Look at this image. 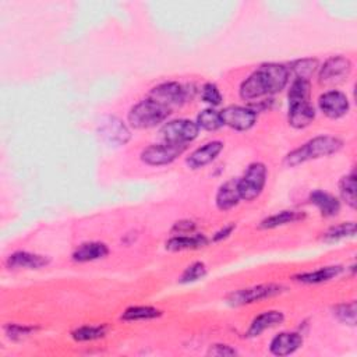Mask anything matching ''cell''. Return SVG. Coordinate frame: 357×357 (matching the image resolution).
Instances as JSON below:
<instances>
[{
	"label": "cell",
	"instance_id": "8992f818",
	"mask_svg": "<svg viewBox=\"0 0 357 357\" xmlns=\"http://www.w3.org/2000/svg\"><path fill=\"white\" fill-rule=\"evenodd\" d=\"M200 127L196 122L189 119H176L165 123L160 128V138L163 142L176 145H189L199 137Z\"/></svg>",
	"mask_w": 357,
	"mask_h": 357
},
{
	"label": "cell",
	"instance_id": "4316f807",
	"mask_svg": "<svg viewBox=\"0 0 357 357\" xmlns=\"http://www.w3.org/2000/svg\"><path fill=\"white\" fill-rule=\"evenodd\" d=\"M356 235V224L354 222H343L336 226H332L324 233L322 240L325 243H336L339 240L353 238Z\"/></svg>",
	"mask_w": 357,
	"mask_h": 357
},
{
	"label": "cell",
	"instance_id": "e575fe53",
	"mask_svg": "<svg viewBox=\"0 0 357 357\" xmlns=\"http://www.w3.org/2000/svg\"><path fill=\"white\" fill-rule=\"evenodd\" d=\"M172 232L176 235H192L196 232V225L192 221H181L174 224Z\"/></svg>",
	"mask_w": 357,
	"mask_h": 357
},
{
	"label": "cell",
	"instance_id": "5b68a950",
	"mask_svg": "<svg viewBox=\"0 0 357 357\" xmlns=\"http://www.w3.org/2000/svg\"><path fill=\"white\" fill-rule=\"evenodd\" d=\"M286 290L285 286L278 283H264V285H256L246 289H239L232 292L226 297V303L232 307H242L253 303H258L275 296L282 294Z\"/></svg>",
	"mask_w": 357,
	"mask_h": 357
},
{
	"label": "cell",
	"instance_id": "d6a6232c",
	"mask_svg": "<svg viewBox=\"0 0 357 357\" xmlns=\"http://www.w3.org/2000/svg\"><path fill=\"white\" fill-rule=\"evenodd\" d=\"M201 99L203 102L211 105V108L221 105L222 102V94L219 91V88L213 84V83H207L203 88H201Z\"/></svg>",
	"mask_w": 357,
	"mask_h": 357
},
{
	"label": "cell",
	"instance_id": "484cf974",
	"mask_svg": "<svg viewBox=\"0 0 357 357\" xmlns=\"http://www.w3.org/2000/svg\"><path fill=\"white\" fill-rule=\"evenodd\" d=\"M162 315V311L149 307V306H135V307H128L123 314L122 319L123 321H147V319H153Z\"/></svg>",
	"mask_w": 357,
	"mask_h": 357
},
{
	"label": "cell",
	"instance_id": "9a60e30c",
	"mask_svg": "<svg viewBox=\"0 0 357 357\" xmlns=\"http://www.w3.org/2000/svg\"><path fill=\"white\" fill-rule=\"evenodd\" d=\"M315 119V109L310 101L289 103L288 122L293 128H306Z\"/></svg>",
	"mask_w": 357,
	"mask_h": 357
},
{
	"label": "cell",
	"instance_id": "f1b7e54d",
	"mask_svg": "<svg viewBox=\"0 0 357 357\" xmlns=\"http://www.w3.org/2000/svg\"><path fill=\"white\" fill-rule=\"evenodd\" d=\"M108 328L105 325H84L72 332V336L77 342H91L101 339L106 335Z\"/></svg>",
	"mask_w": 357,
	"mask_h": 357
},
{
	"label": "cell",
	"instance_id": "d6986e66",
	"mask_svg": "<svg viewBox=\"0 0 357 357\" xmlns=\"http://www.w3.org/2000/svg\"><path fill=\"white\" fill-rule=\"evenodd\" d=\"M342 271H343V267L340 265H328L315 271L294 275L293 279L304 285H319L338 278L342 274Z\"/></svg>",
	"mask_w": 357,
	"mask_h": 357
},
{
	"label": "cell",
	"instance_id": "8fae6325",
	"mask_svg": "<svg viewBox=\"0 0 357 357\" xmlns=\"http://www.w3.org/2000/svg\"><path fill=\"white\" fill-rule=\"evenodd\" d=\"M224 126H228L236 131H247L257 122V112L246 106H228L221 110Z\"/></svg>",
	"mask_w": 357,
	"mask_h": 357
},
{
	"label": "cell",
	"instance_id": "4dcf8cb0",
	"mask_svg": "<svg viewBox=\"0 0 357 357\" xmlns=\"http://www.w3.org/2000/svg\"><path fill=\"white\" fill-rule=\"evenodd\" d=\"M333 315L343 324L346 325H356L357 319V306L356 301H349V303H342L333 307Z\"/></svg>",
	"mask_w": 357,
	"mask_h": 357
},
{
	"label": "cell",
	"instance_id": "7c38bea8",
	"mask_svg": "<svg viewBox=\"0 0 357 357\" xmlns=\"http://www.w3.org/2000/svg\"><path fill=\"white\" fill-rule=\"evenodd\" d=\"M318 108L326 117L340 119L349 112L350 103L346 94L338 90H331L319 97Z\"/></svg>",
	"mask_w": 357,
	"mask_h": 357
},
{
	"label": "cell",
	"instance_id": "1f68e13d",
	"mask_svg": "<svg viewBox=\"0 0 357 357\" xmlns=\"http://www.w3.org/2000/svg\"><path fill=\"white\" fill-rule=\"evenodd\" d=\"M207 275V267L201 261H196L190 264L182 274L181 276V283H193L200 279H203Z\"/></svg>",
	"mask_w": 357,
	"mask_h": 357
},
{
	"label": "cell",
	"instance_id": "6da1fadb",
	"mask_svg": "<svg viewBox=\"0 0 357 357\" xmlns=\"http://www.w3.org/2000/svg\"><path fill=\"white\" fill-rule=\"evenodd\" d=\"M289 67L279 63L261 65L251 73L240 85V97L244 101H256L264 97H271L282 90L289 83Z\"/></svg>",
	"mask_w": 357,
	"mask_h": 357
},
{
	"label": "cell",
	"instance_id": "44dd1931",
	"mask_svg": "<svg viewBox=\"0 0 357 357\" xmlns=\"http://www.w3.org/2000/svg\"><path fill=\"white\" fill-rule=\"evenodd\" d=\"M310 203L313 206H315L319 211V214L325 218H332V217H336L340 211V201L324 192V190H314L311 194H310Z\"/></svg>",
	"mask_w": 357,
	"mask_h": 357
},
{
	"label": "cell",
	"instance_id": "7a4b0ae2",
	"mask_svg": "<svg viewBox=\"0 0 357 357\" xmlns=\"http://www.w3.org/2000/svg\"><path fill=\"white\" fill-rule=\"evenodd\" d=\"M342 147H343V141L339 140L338 137L318 135V137L311 138L301 147L289 152L285 156L283 163L289 167H294L304 162L336 153L338 151L342 149Z\"/></svg>",
	"mask_w": 357,
	"mask_h": 357
},
{
	"label": "cell",
	"instance_id": "2e32d148",
	"mask_svg": "<svg viewBox=\"0 0 357 357\" xmlns=\"http://www.w3.org/2000/svg\"><path fill=\"white\" fill-rule=\"evenodd\" d=\"M303 344V336L299 332H281L269 344V350L274 356L293 354Z\"/></svg>",
	"mask_w": 357,
	"mask_h": 357
},
{
	"label": "cell",
	"instance_id": "ffe728a7",
	"mask_svg": "<svg viewBox=\"0 0 357 357\" xmlns=\"http://www.w3.org/2000/svg\"><path fill=\"white\" fill-rule=\"evenodd\" d=\"M240 194L238 189V181L232 178V181L225 182L217 192L215 196V204L218 210L221 211H229L235 208L240 203Z\"/></svg>",
	"mask_w": 357,
	"mask_h": 357
},
{
	"label": "cell",
	"instance_id": "d590c367",
	"mask_svg": "<svg viewBox=\"0 0 357 357\" xmlns=\"http://www.w3.org/2000/svg\"><path fill=\"white\" fill-rule=\"evenodd\" d=\"M208 354L210 356H219V357H222V356H235V354H238V350L231 347L229 344H214V346L210 347Z\"/></svg>",
	"mask_w": 357,
	"mask_h": 357
},
{
	"label": "cell",
	"instance_id": "836d02e7",
	"mask_svg": "<svg viewBox=\"0 0 357 357\" xmlns=\"http://www.w3.org/2000/svg\"><path fill=\"white\" fill-rule=\"evenodd\" d=\"M5 331H6V335L10 338V339H22V338H26L28 335H31L33 332L37 331L35 326H30V325H20V324H8L5 326Z\"/></svg>",
	"mask_w": 357,
	"mask_h": 357
},
{
	"label": "cell",
	"instance_id": "5bb4252c",
	"mask_svg": "<svg viewBox=\"0 0 357 357\" xmlns=\"http://www.w3.org/2000/svg\"><path fill=\"white\" fill-rule=\"evenodd\" d=\"M49 257L30 251H16L6 261L10 269H41L49 265Z\"/></svg>",
	"mask_w": 357,
	"mask_h": 357
},
{
	"label": "cell",
	"instance_id": "e0dca14e",
	"mask_svg": "<svg viewBox=\"0 0 357 357\" xmlns=\"http://www.w3.org/2000/svg\"><path fill=\"white\" fill-rule=\"evenodd\" d=\"M285 321V315L282 311L278 310H269L264 311L260 315H257L253 322L250 324L246 336L247 338H257L263 332H265L269 328H274L276 325H281Z\"/></svg>",
	"mask_w": 357,
	"mask_h": 357
},
{
	"label": "cell",
	"instance_id": "9c48e42d",
	"mask_svg": "<svg viewBox=\"0 0 357 357\" xmlns=\"http://www.w3.org/2000/svg\"><path fill=\"white\" fill-rule=\"evenodd\" d=\"M353 65L350 59L344 56H332L324 62V65L319 67L318 78L319 83L324 85H338L344 83L350 73H351Z\"/></svg>",
	"mask_w": 357,
	"mask_h": 357
},
{
	"label": "cell",
	"instance_id": "83f0119b",
	"mask_svg": "<svg viewBox=\"0 0 357 357\" xmlns=\"http://www.w3.org/2000/svg\"><path fill=\"white\" fill-rule=\"evenodd\" d=\"M319 69L318 66V60L313 59V58H304L300 60H296L292 63L289 72H293L296 78H301V80H308L311 78V76Z\"/></svg>",
	"mask_w": 357,
	"mask_h": 357
},
{
	"label": "cell",
	"instance_id": "ac0fdd59",
	"mask_svg": "<svg viewBox=\"0 0 357 357\" xmlns=\"http://www.w3.org/2000/svg\"><path fill=\"white\" fill-rule=\"evenodd\" d=\"M208 244V239L201 233L192 235H174L170 238L165 247L169 251H185V250H197L206 247Z\"/></svg>",
	"mask_w": 357,
	"mask_h": 357
},
{
	"label": "cell",
	"instance_id": "7402d4cb",
	"mask_svg": "<svg viewBox=\"0 0 357 357\" xmlns=\"http://www.w3.org/2000/svg\"><path fill=\"white\" fill-rule=\"evenodd\" d=\"M109 254V249L105 243L101 242H87L80 244L74 253L73 260L76 263H91L101 258H105Z\"/></svg>",
	"mask_w": 357,
	"mask_h": 357
},
{
	"label": "cell",
	"instance_id": "603a6c76",
	"mask_svg": "<svg viewBox=\"0 0 357 357\" xmlns=\"http://www.w3.org/2000/svg\"><path fill=\"white\" fill-rule=\"evenodd\" d=\"M306 218L304 213L300 211H292V210H286V211H281L276 213L268 218H265L261 224L260 228L261 229H275L279 226H285L289 224H294L297 221H301Z\"/></svg>",
	"mask_w": 357,
	"mask_h": 357
},
{
	"label": "cell",
	"instance_id": "4fadbf2b",
	"mask_svg": "<svg viewBox=\"0 0 357 357\" xmlns=\"http://www.w3.org/2000/svg\"><path fill=\"white\" fill-rule=\"evenodd\" d=\"M224 142L222 141H210L207 144H204L203 147L197 148L196 151H193L190 153V156L186 159V163L190 169L193 170H197V169H201L210 163H213L218 155L224 151Z\"/></svg>",
	"mask_w": 357,
	"mask_h": 357
},
{
	"label": "cell",
	"instance_id": "cb8c5ba5",
	"mask_svg": "<svg viewBox=\"0 0 357 357\" xmlns=\"http://www.w3.org/2000/svg\"><path fill=\"white\" fill-rule=\"evenodd\" d=\"M339 193L342 200L350 207L356 208L357 201H356V173L351 170L349 174L343 176L339 182Z\"/></svg>",
	"mask_w": 357,
	"mask_h": 357
},
{
	"label": "cell",
	"instance_id": "ba28073f",
	"mask_svg": "<svg viewBox=\"0 0 357 357\" xmlns=\"http://www.w3.org/2000/svg\"><path fill=\"white\" fill-rule=\"evenodd\" d=\"M186 149H188L186 145H176L169 142L151 144L149 147L142 149L140 156L145 165L163 166L176 160Z\"/></svg>",
	"mask_w": 357,
	"mask_h": 357
},
{
	"label": "cell",
	"instance_id": "277c9868",
	"mask_svg": "<svg viewBox=\"0 0 357 357\" xmlns=\"http://www.w3.org/2000/svg\"><path fill=\"white\" fill-rule=\"evenodd\" d=\"M268 177V169L261 162L251 163L244 174L238 178V189L243 201H253L261 196Z\"/></svg>",
	"mask_w": 357,
	"mask_h": 357
},
{
	"label": "cell",
	"instance_id": "3957f363",
	"mask_svg": "<svg viewBox=\"0 0 357 357\" xmlns=\"http://www.w3.org/2000/svg\"><path fill=\"white\" fill-rule=\"evenodd\" d=\"M170 113V109L162 106L160 103L149 98H145L130 109L127 119L131 127L137 130H144L159 126L169 117Z\"/></svg>",
	"mask_w": 357,
	"mask_h": 357
},
{
	"label": "cell",
	"instance_id": "52a82bcc",
	"mask_svg": "<svg viewBox=\"0 0 357 357\" xmlns=\"http://www.w3.org/2000/svg\"><path fill=\"white\" fill-rule=\"evenodd\" d=\"M188 97H189L188 88L176 81L162 83V84L153 87L148 94L149 99L160 103L162 106H165L170 110L173 108L182 106L188 101Z\"/></svg>",
	"mask_w": 357,
	"mask_h": 357
},
{
	"label": "cell",
	"instance_id": "d4e9b609",
	"mask_svg": "<svg viewBox=\"0 0 357 357\" xmlns=\"http://www.w3.org/2000/svg\"><path fill=\"white\" fill-rule=\"evenodd\" d=\"M197 126L207 131H217L221 127H224V120L219 110H215L214 108L204 109L197 116Z\"/></svg>",
	"mask_w": 357,
	"mask_h": 357
},
{
	"label": "cell",
	"instance_id": "f546056e",
	"mask_svg": "<svg viewBox=\"0 0 357 357\" xmlns=\"http://www.w3.org/2000/svg\"><path fill=\"white\" fill-rule=\"evenodd\" d=\"M310 94H311V83L308 80L294 78L288 94L289 103L310 101Z\"/></svg>",
	"mask_w": 357,
	"mask_h": 357
},
{
	"label": "cell",
	"instance_id": "8d00e7d4",
	"mask_svg": "<svg viewBox=\"0 0 357 357\" xmlns=\"http://www.w3.org/2000/svg\"><path fill=\"white\" fill-rule=\"evenodd\" d=\"M236 229V225H228V226H224L221 231H218L215 235H214V238H213V242L214 243H218V242H222V240H225V239H228L231 235H232V232Z\"/></svg>",
	"mask_w": 357,
	"mask_h": 357
},
{
	"label": "cell",
	"instance_id": "30bf717a",
	"mask_svg": "<svg viewBox=\"0 0 357 357\" xmlns=\"http://www.w3.org/2000/svg\"><path fill=\"white\" fill-rule=\"evenodd\" d=\"M98 133L103 141L112 145H124L131 138V133L127 124L116 116L103 117L99 122Z\"/></svg>",
	"mask_w": 357,
	"mask_h": 357
}]
</instances>
